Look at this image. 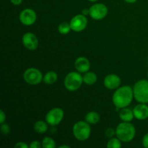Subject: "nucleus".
<instances>
[{"label":"nucleus","mask_w":148,"mask_h":148,"mask_svg":"<svg viewBox=\"0 0 148 148\" xmlns=\"http://www.w3.org/2000/svg\"><path fill=\"white\" fill-rule=\"evenodd\" d=\"M133 96V89L131 87L128 85L122 86L114 92L112 98L113 103L116 108L120 109L126 108L131 104Z\"/></svg>","instance_id":"1"},{"label":"nucleus","mask_w":148,"mask_h":148,"mask_svg":"<svg viewBox=\"0 0 148 148\" xmlns=\"http://www.w3.org/2000/svg\"><path fill=\"white\" fill-rule=\"evenodd\" d=\"M136 130L134 126L130 122L120 123L116 129V135L123 143H129L135 137Z\"/></svg>","instance_id":"2"},{"label":"nucleus","mask_w":148,"mask_h":148,"mask_svg":"<svg viewBox=\"0 0 148 148\" xmlns=\"http://www.w3.org/2000/svg\"><path fill=\"white\" fill-rule=\"evenodd\" d=\"M133 93L136 101L141 103H148V80L141 79L134 84Z\"/></svg>","instance_id":"3"},{"label":"nucleus","mask_w":148,"mask_h":148,"mask_svg":"<svg viewBox=\"0 0 148 148\" xmlns=\"http://www.w3.org/2000/svg\"><path fill=\"white\" fill-rule=\"evenodd\" d=\"M86 121H80L74 124L72 128L73 135L77 140L79 141H85L90 136L91 129Z\"/></svg>","instance_id":"4"},{"label":"nucleus","mask_w":148,"mask_h":148,"mask_svg":"<svg viewBox=\"0 0 148 148\" xmlns=\"http://www.w3.org/2000/svg\"><path fill=\"white\" fill-rule=\"evenodd\" d=\"M82 82H83V77L79 72H71L65 77L64 84L66 90L73 92L77 90L82 86Z\"/></svg>","instance_id":"5"},{"label":"nucleus","mask_w":148,"mask_h":148,"mask_svg":"<svg viewBox=\"0 0 148 148\" xmlns=\"http://www.w3.org/2000/svg\"><path fill=\"white\" fill-rule=\"evenodd\" d=\"M43 78L41 72L36 68H29L26 69L23 74L24 80L31 85H38L43 80Z\"/></svg>","instance_id":"6"},{"label":"nucleus","mask_w":148,"mask_h":148,"mask_svg":"<svg viewBox=\"0 0 148 148\" xmlns=\"http://www.w3.org/2000/svg\"><path fill=\"white\" fill-rule=\"evenodd\" d=\"M64 111L60 108H54L50 110L46 116V121L49 125H58L64 118Z\"/></svg>","instance_id":"7"},{"label":"nucleus","mask_w":148,"mask_h":148,"mask_svg":"<svg viewBox=\"0 0 148 148\" xmlns=\"http://www.w3.org/2000/svg\"><path fill=\"white\" fill-rule=\"evenodd\" d=\"M91 18L94 20H102L108 14V8L103 4H95L91 6L89 9Z\"/></svg>","instance_id":"8"},{"label":"nucleus","mask_w":148,"mask_h":148,"mask_svg":"<svg viewBox=\"0 0 148 148\" xmlns=\"http://www.w3.org/2000/svg\"><path fill=\"white\" fill-rule=\"evenodd\" d=\"M71 29L75 32H81L85 30L88 25V20L87 17L83 14H77L72 17L69 23Z\"/></svg>","instance_id":"9"},{"label":"nucleus","mask_w":148,"mask_h":148,"mask_svg":"<svg viewBox=\"0 0 148 148\" xmlns=\"http://www.w3.org/2000/svg\"><path fill=\"white\" fill-rule=\"evenodd\" d=\"M36 12L30 8L25 9L20 14V21L24 25H32L36 23Z\"/></svg>","instance_id":"10"},{"label":"nucleus","mask_w":148,"mask_h":148,"mask_svg":"<svg viewBox=\"0 0 148 148\" xmlns=\"http://www.w3.org/2000/svg\"><path fill=\"white\" fill-rule=\"evenodd\" d=\"M22 42L25 47L30 51H34L38 46V40L37 36L33 33H26L22 38Z\"/></svg>","instance_id":"11"},{"label":"nucleus","mask_w":148,"mask_h":148,"mask_svg":"<svg viewBox=\"0 0 148 148\" xmlns=\"http://www.w3.org/2000/svg\"><path fill=\"white\" fill-rule=\"evenodd\" d=\"M121 78L116 75L110 74L107 75L103 81L104 86L109 90H114L118 88L121 85Z\"/></svg>","instance_id":"12"},{"label":"nucleus","mask_w":148,"mask_h":148,"mask_svg":"<svg viewBox=\"0 0 148 148\" xmlns=\"http://www.w3.org/2000/svg\"><path fill=\"white\" fill-rule=\"evenodd\" d=\"M134 118L137 120L143 121L148 118V106L147 103H141L136 106L133 109Z\"/></svg>","instance_id":"13"},{"label":"nucleus","mask_w":148,"mask_h":148,"mask_svg":"<svg viewBox=\"0 0 148 148\" xmlns=\"http://www.w3.org/2000/svg\"><path fill=\"white\" fill-rule=\"evenodd\" d=\"M75 67L79 73H85L88 72L90 67V63L87 58L80 56L77 58L75 62Z\"/></svg>","instance_id":"14"},{"label":"nucleus","mask_w":148,"mask_h":148,"mask_svg":"<svg viewBox=\"0 0 148 148\" xmlns=\"http://www.w3.org/2000/svg\"><path fill=\"white\" fill-rule=\"evenodd\" d=\"M119 118L122 121H126V122H130L133 120L134 117L133 111H132L130 108H121V111H119Z\"/></svg>","instance_id":"15"},{"label":"nucleus","mask_w":148,"mask_h":148,"mask_svg":"<svg viewBox=\"0 0 148 148\" xmlns=\"http://www.w3.org/2000/svg\"><path fill=\"white\" fill-rule=\"evenodd\" d=\"M100 119H101V116H100L99 114L96 111L88 112L85 117V121L90 124H97L100 121Z\"/></svg>","instance_id":"16"},{"label":"nucleus","mask_w":148,"mask_h":148,"mask_svg":"<svg viewBox=\"0 0 148 148\" xmlns=\"http://www.w3.org/2000/svg\"><path fill=\"white\" fill-rule=\"evenodd\" d=\"M82 77H83V82L88 85H94L97 81L96 74L92 72H85Z\"/></svg>","instance_id":"17"},{"label":"nucleus","mask_w":148,"mask_h":148,"mask_svg":"<svg viewBox=\"0 0 148 148\" xmlns=\"http://www.w3.org/2000/svg\"><path fill=\"white\" fill-rule=\"evenodd\" d=\"M58 79V75L53 71H49L48 72L46 75H44L43 78V82L47 85H52V84L55 83Z\"/></svg>","instance_id":"18"},{"label":"nucleus","mask_w":148,"mask_h":148,"mask_svg":"<svg viewBox=\"0 0 148 148\" xmlns=\"http://www.w3.org/2000/svg\"><path fill=\"white\" fill-rule=\"evenodd\" d=\"M47 124L43 121H37L33 125V128L35 131L38 134H43L48 130Z\"/></svg>","instance_id":"19"},{"label":"nucleus","mask_w":148,"mask_h":148,"mask_svg":"<svg viewBox=\"0 0 148 148\" xmlns=\"http://www.w3.org/2000/svg\"><path fill=\"white\" fill-rule=\"evenodd\" d=\"M72 30L71 29V26L69 23L67 22H63V23H60L59 25L58 26V30L59 33L62 35H66L69 33V31Z\"/></svg>","instance_id":"20"},{"label":"nucleus","mask_w":148,"mask_h":148,"mask_svg":"<svg viewBox=\"0 0 148 148\" xmlns=\"http://www.w3.org/2000/svg\"><path fill=\"white\" fill-rule=\"evenodd\" d=\"M42 147L43 148H55L56 147V143L52 138L49 137H46L43 138L42 141Z\"/></svg>","instance_id":"21"},{"label":"nucleus","mask_w":148,"mask_h":148,"mask_svg":"<svg viewBox=\"0 0 148 148\" xmlns=\"http://www.w3.org/2000/svg\"><path fill=\"white\" fill-rule=\"evenodd\" d=\"M121 140L117 137L114 138L111 137L107 143V147L108 148H120L121 147Z\"/></svg>","instance_id":"22"},{"label":"nucleus","mask_w":148,"mask_h":148,"mask_svg":"<svg viewBox=\"0 0 148 148\" xmlns=\"http://www.w3.org/2000/svg\"><path fill=\"white\" fill-rule=\"evenodd\" d=\"M0 130H1V132L4 135H7L10 133V127L7 124H4V123L1 124Z\"/></svg>","instance_id":"23"},{"label":"nucleus","mask_w":148,"mask_h":148,"mask_svg":"<svg viewBox=\"0 0 148 148\" xmlns=\"http://www.w3.org/2000/svg\"><path fill=\"white\" fill-rule=\"evenodd\" d=\"M105 134L107 137H113L116 134V130L112 128H108L106 130Z\"/></svg>","instance_id":"24"},{"label":"nucleus","mask_w":148,"mask_h":148,"mask_svg":"<svg viewBox=\"0 0 148 148\" xmlns=\"http://www.w3.org/2000/svg\"><path fill=\"white\" fill-rule=\"evenodd\" d=\"M40 147H42V144H40V142L37 140L33 141L29 145V147L30 148H40Z\"/></svg>","instance_id":"25"},{"label":"nucleus","mask_w":148,"mask_h":148,"mask_svg":"<svg viewBox=\"0 0 148 148\" xmlns=\"http://www.w3.org/2000/svg\"><path fill=\"white\" fill-rule=\"evenodd\" d=\"M28 147V145L26 144L24 142H19V143H16L15 145H14L15 148H27Z\"/></svg>","instance_id":"26"},{"label":"nucleus","mask_w":148,"mask_h":148,"mask_svg":"<svg viewBox=\"0 0 148 148\" xmlns=\"http://www.w3.org/2000/svg\"><path fill=\"white\" fill-rule=\"evenodd\" d=\"M143 145L145 148H148V133L145 134L143 138Z\"/></svg>","instance_id":"27"},{"label":"nucleus","mask_w":148,"mask_h":148,"mask_svg":"<svg viewBox=\"0 0 148 148\" xmlns=\"http://www.w3.org/2000/svg\"><path fill=\"white\" fill-rule=\"evenodd\" d=\"M6 120V114L4 111L1 110L0 111V124H3Z\"/></svg>","instance_id":"28"},{"label":"nucleus","mask_w":148,"mask_h":148,"mask_svg":"<svg viewBox=\"0 0 148 148\" xmlns=\"http://www.w3.org/2000/svg\"><path fill=\"white\" fill-rule=\"evenodd\" d=\"M10 1H11L12 4H14V5L18 6V5H20V4H22V2H23V0H10Z\"/></svg>","instance_id":"29"},{"label":"nucleus","mask_w":148,"mask_h":148,"mask_svg":"<svg viewBox=\"0 0 148 148\" xmlns=\"http://www.w3.org/2000/svg\"><path fill=\"white\" fill-rule=\"evenodd\" d=\"M82 14H83V15H85V16L88 15V14H90V10H89V9H84V10H82Z\"/></svg>","instance_id":"30"},{"label":"nucleus","mask_w":148,"mask_h":148,"mask_svg":"<svg viewBox=\"0 0 148 148\" xmlns=\"http://www.w3.org/2000/svg\"><path fill=\"white\" fill-rule=\"evenodd\" d=\"M126 2L130 3V4H133V3H135L137 0H124Z\"/></svg>","instance_id":"31"},{"label":"nucleus","mask_w":148,"mask_h":148,"mask_svg":"<svg viewBox=\"0 0 148 148\" xmlns=\"http://www.w3.org/2000/svg\"><path fill=\"white\" fill-rule=\"evenodd\" d=\"M63 147L69 148V146H68V145H61V146H59V148H63Z\"/></svg>","instance_id":"32"},{"label":"nucleus","mask_w":148,"mask_h":148,"mask_svg":"<svg viewBox=\"0 0 148 148\" xmlns=\"http://www.w3.org/2000/svg\"><path fill=\"white\" fill-rule=\"evenodd\" d=\"M89 1H90V2H95V1H97L98 0H88Z\"/></svg>","instance_id":"33"},{"label":"nucleus","mask_w":148,"mask_h":148,"mask_svg":"<svg viewBox=\"0 0 148 148\" xmlns=\"http://www.w3.org/2000/svg\"><path fill=\"white\" fill-rule=\"evenodd\" d=\"M147 78H148V72H147Z\"/></svg>","instance_id":"34"}]
</instances>
